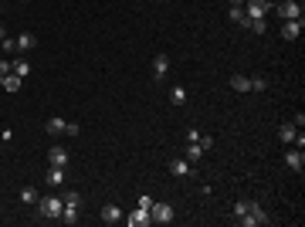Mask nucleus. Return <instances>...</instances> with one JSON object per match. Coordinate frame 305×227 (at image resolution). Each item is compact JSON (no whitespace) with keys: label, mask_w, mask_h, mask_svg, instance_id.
I'll return each mask as SVG.
<instances>
[{"label":"nucleus","mask_w":305,"mask_h":227,"mask_svg":"<svg viewBox=\"0 0 305 227\" xmlns=\"http://www.w3.org/2000/svg\"><path fill=\"white\" fill-rule=\"evenodd\" d=\"M61 210H65L61 193H48V197H41V200H38V214L44 217V221H58V217H61Z\"/></svg>","instance_id":"obj_1"},{"label":"nucleus","mask_w":305,"mask_h":227,"mask_svg":"<svg viewBox=\"0 0 305 227\" xmlns=\"http://www.w3.org/2000/svg\"><path fill=\"white\" fill-rule=\"evenodd\" d=\"M150 217H152V224H173V207L170 204H156V200H152Z\"/></svg>","instance_id":"obj_2"},{"label":"nucleus","mask_w":305,"mask_h":227,"mask_svg":"<svg viewBox=\"0 0 305 227\" xmlns=\"http://www.w3.org/2000/svg\"><path fill=\"white\" fill-rule=\"evenodd\" d=\"M271 10V0H244V17H265Z\"/></svg>","instance_id":"obj_3"},{"label":"nucleus","mask_w":305,"mask_h":227,"mask_svg":"<svg viewBox=\"0 0 305 227\" xmlns=\"http://www.w3.org/2000/svg\"><path fill=\"white\" fill-rule=\"evenodd\" d=\"M302 27H305V17L285 20V24H282V38H285V41H299V34H302Z\"/></svg>","instance_id":"obj_4"},{"label":"nucleus","mask_w":305,"mask_h":227,"mask_svg":"<svg viewBox=\"0 0 305 227\" xmlns=\"http://www.w3.org/2000/svg\"><path fill=\"white\" fill-rule=\"evenodd\" d=\"M122 221H126L129 227H150L152 224V217H150V210H146V207H136L133 214H129V217H122Z\"/></svg>","instance_id":"obj_5"},{"label":"nucleus","mask_w":305,"mask_h":227,"mask_svg":"<svg viewBox=\"0 0 305 227\" xmlns=\"http://www.w3.org/2000/svg\"><path fill=\"white\" fill-rule=\"evenodd\" d=\"M278 14H282V20L302 17V0H285V3H278Z\"/></svg>","instance_id":"obj_6"},{"label":"nucleus","mask_w":305,"mask_h":227,"mask_svg":"<svg viewBox=\"0 0 305 227\" xmlns=\"http://www.w3.org/2000/svg\"><path fill=\"white\" fill-rule=\"evenodd\" d=\"M48 163H51V166H68V163H72V152L65 150V146H51V150H48Z\"/></svg>","instance_id":"obj_7"},{"label":"nucleus","mask_w":305,"mask_h":227,"mask_svg":"<svg viewBox=\"0 0 305 227\" xmlns=\"http://www.w3.org/2000/svg\"><path fill=\"white\" fill-rule=\"evenodd\" d=\"M65 180H68V176H65V166H51V170L44 173V183H48L51 190H61Z\"/></svg>","instance_id":"obj_8"},{"label":"nucleus","mask_w":305,"mask_h":227,"mask_svg":"<svg viewBox=\"0 0 305 227\" xmlns=\"http://www.w3.org/2000/svg\"><path fill=\"white\" fill-rule=\"evenodd\" d=\"M98 217H102L105 224H119V221H122L126 214H122V207H119V204H105V207H102V214H98Z\"/></svg>","instance_id":"obj_9"},{"label":"nucleus","mask_w":305,"mask_h":227,"mask_svg":"<svg viewBox=\"0 0 305 227\" xmlns=\"http://www.w3.org/2000/svg\"><path fill=\"white\" fill-rule=\"evenodd\" d=\"M170 173H173V176H180V180H187V176H193V166H190V159H170Z\"/></svg>","instance_id":"obj_10"},{"label":"nucleus","mask_w":305,"mask_h":227,"mask_svg":"<svg viewBox=\"0 0 305 227\" xmlns=\"http://www.w3.org/2000/svg\"><path fill=\"white\" fill-rule=\"evenodd\" d=\"M285 166H288V170H295V173H302V166H305V152H302V150H288Z\"/></svg>","instance_id":"obj_11"},{"label":"nucleus","mask_w":305,"mask_h":227,"mask_svg":"<svg viewBox=\"0 0 305 227\" xmlns=\"http://www.w3.org/2000/svg\"><path fill=\"white\" fill-rule=\"evenodd\" d=\"M170 72V55H156L152 58V78H166Z\"/></svg>","instance_id":"obj_12"},{"label":"nucleus","mask_w":305,"mask_h":227,"mask_svg":"<svg viewBox=\"0 0 305 227\" xmlns=\"http://www.w3.org/2000/svg\"><path fill=\"white\" fill-rule=\"evenodd\" d=\"M10 72L17 78H27L31 75V61H27V58H14V61H10Z\"/></svg>","instance_id":"obj_13"},{"label":"nucleus","mask_w":305,"mask_h":227,"mask_svg":"<svg viewBox=\"0 0 305 227\" xmlns=\"http://www.w3.org/2000/svg\"><path fill=\"white\" fill-rule=\"evenodd\" d=\"M38 48V34H31V31H24L17 38V51H34Z\"/></svg>","instance_id":"obj_14"},{"label":"nucleus","mask_w":305,"mask_h":227,"mask_svg":"<svg viewBox=\"0 0 305 227\" xmlns=\"http://www.w3.org/2000/svg\"><path fill=\"white\" fill-rule=\"evenodd\" d=\"M241 27H248L251 34H265V31H268L265 17H244V24H241Z\"/></svg>","instance_id":"obj_15"},{"label":"nucleus","mask_w":305,"mask_h":227,"mask_svg":"<svg viewBox=\"0 0 305 227\" xmlns=\"http://www.w3.org/2000/svg\"><path fill=\"white\" fill-rule=\"evenodd\" d=\"M278 139H282V143H285V146H292V143H295V139H299V129H295V126H292V122H285V126H282V129H278Z\"/></svg>","instance_id":"obj_16"},{"label":"nucleus","mask_w":305,"mask_h":227,"mask_svg":"<svg viewBox=\"0 0 305 227\" xmlns=\"http://www.w3.org/2000/svg\"><path fill=\"white\" fill-rule=\"evenodd\" d=\"M230 88H234V92H241V95H248V92H251V78H244V75H230Z\"/></svg>","instance_id":"obj_17"},{"label":"nucleus","mask_w":305,"mask_h":227,"mask_svg":"<svg viewBox=\"0 0 305 227\" xmlns=\"http://www.w3.org/2000/svg\"><path fill=\"white\" fill-rule=\"evenodd\" d=\"M65 126H68V122H65V119H61V115H51V119H48V122H44V129H48V133H51V136H58V133H65Z\"/></svg>","instance_id":"obj_18"},{"label":"nucleus","mask_w":305,"mask_h":227,"mask_svg":"<svg viewBox=\"0 0 305 227\" xmlns=\"http://www.w3.org/2000/svg\"><path fill=\"white\" fill-rule=\"evenodd\" d=\"M20 81H24V78H17V75H14V72H10V75H3V78H0V85H3V92H10V95H14V92H17V88H20Z\"/></svg>","instance_id":"obj_19"},{"label":"nucleus","mask_w":305,"mask_h":227,"mask_svg":"<svg viewBox=\"0 0 305 227\" xmlns=\"http://www.w3.org/2000/svg\"><path fill=\"white\" fill-rule=\"evenodd\" d=\"M170 102L176 105V109L187 105V88H183V85H173V88H170Z\"/></svg>","instance_id":"obj_20"},{"label":"nucleus","mask_w":305,"mask_h":227,"mask_svg":"<svg viewBox=\"0 0 305 227\" xmlns=\"http://www.w3.org/2000/svg\"><path fill=\"white\" fill-rule=\"evenodd\" d=\"M61 224H78V207H72V204H65V210H61V217H58Z\"/></svg>","instance_id":"obj_21"},{"label":"nucleus","mask_w":305,"mask_h":227,"mask_svg":"<svg viewBox=\"0 0 305 227\" xmlns=\"http://www.w3.org/2000/svg\"><path fill=\"white\" fill-rule=\"evenodd\" d=\"M204 146H200V143H187V159H190V163H197V159H204Z\"/></svg>","instance_id":"obj_22"},{"label":"nucleus","mask_w":305,"mask_h":227,"mask_svg":"<svg viewBox=\"0 0 305 227\" xmlns=\"http://www.w3.org/2000/svg\"><path fill=\"white\" fill-rule=\"evenodd\" d=\"M38 200H41V193L34 187H24V190H20V204H38Z\"/></svg>","instance_id":"obj_23"},{"label":"nucleus","mask_w":305,"mask_h":227,"mask_svg":"<svg viewBox=\"0 0 305 227\" xmlns=\"http://www.w3.org/2000/svg\"><path fill=\"white\" fill-rule=\"evenodd\" d=\"M61 200H65V204H72V207H81V197H78L75 190H65V193H61Z\"/></svg>","instance_id":"obj_24"},{"label":"nucleus","mask_w":305,"mask_h":227,"mask_svg":"<svg viewBox=\"0 0 305 227\" xmlns=\"http://www.w3.org/2000/svg\"><path fill=\"white\" fill-rule=\"evenodd\" d=\"M228 17H230V24H244V7H230Z\"/></svg>","instance_id":"obj_25"},{"label":"nucleus","mask_w":305,"mask_h":227,"mask_svg":"<svg viewBox=\"0 0 305 227\" xmlns=\"http://www.w3.org/2000/svg\"><path fill=\"white\" fill-rule=\"evenodd\" d=\"M0 48H3V55H14V51H17V38H3Z\"/></svg>","instance_id":"obj_26"},{"label":"nucleus","mask_w":305,"mask_h":227,"mask_svg":"<svg viewBox=\"0 0 305 227\" xmlns=\"http://www.w3.org/2000/svg\"><path fill=\"white\" fill-rule=\"evenodd\" d=\"M265 88H268V81H265L261 75H254V78H251V92H265Z\"/></svg>","instance_id":"obj_27"},{"label":"nucleus","mask_w":305,"mask_h":227,"mask_svg":"<svg viewBox=\"0 0 305 227\" xmlns=\"http://www.w3.org/2000/svg\"><path fill=\"white\" fill-rule=\"evenodd\" d=\"M3 75H10V61H7V58H0V78Z\"/></svg>","instance_id":"obj_28"},{"label":"nucleus","mask_w":305,"mask_h":227,"mask_svg":"<svg viewBox=\"0 0 305 227\" xmlns=\"http://www.w3.org/2000/svg\"><path fill=\"white\" fill-rule=\"evenodd\" d=\"M200 146L210 152V150H214V139H210V136H200Z\"/></svg>","instance_id":"obj_29"},{"label":"nucleus","mask_w":305,"mask_h":227,"mask_svg":"<svg viewBox=\"0 0 305 227\" xmlns=\"http://www.w3.org/2000/svg\"><path fill=\"white\" fill-rule=\"evenodd\" d=\"M200 136H204V133H197V129H190V133H187V143H200Z\"/></svg>","instance_id":"obj_30"},{"label":"nucleus","mask_w":305,"mask_h":227,"mask_svg":"<svg viewBox=\"0 0 305 227\" xmlns=\"http://www.w3.org/2000/svg\"><path fill=\"white\" fill-rule=\"evenodd\" d=\"M230 7H244V0H228Z\"/></svg>","instance_id":"obj_31"},{"label":"nucleus","mask_w":305,"mask_h":227,"mask_svg":"<svg viewBox=\"0 0 305 227\" xmlns=\"http://www.w3.org/2000/svg\"><path fill=\"white\" fill-rule=\"evenodd\" d=\"M3 38H7V31H3V27H0V41H3Z\"/></svg>","instance_id":"obj_32"},{"label":"nucleus","mask_w":305,"mask_h":227,"mask_svg":"<svg viewBox=\"0 0 305 227\" xmlns=\"http://www.w3.org/2000/svg\"><path fill=\"white\" fill-rule=\"evenodd\" d=\"M0 17H3V3H0Z\"/></svg>","instance_id":"obj_33"}]
</instances>
